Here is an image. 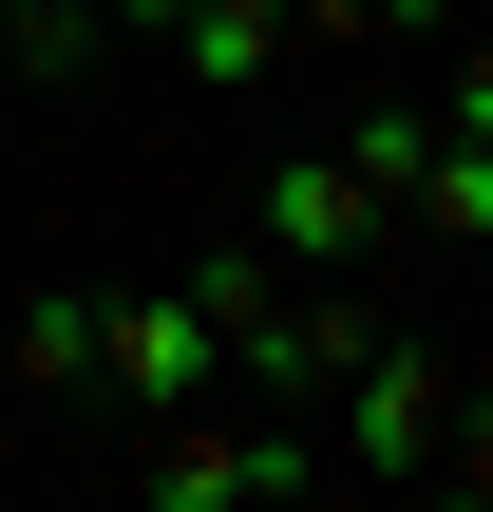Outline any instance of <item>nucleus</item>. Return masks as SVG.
Here are the masks:
<instances>
[{
  "label": "nucleus",
  "mask_w": 493,
  "mask_h": 512,
  "mask_svg": "<svg viewBox=\"0 0 493 512\" xmlns=\"http://www.w3.org/2000/svg\"><path fill=\"white\" fill-rule=\"evenodd\" d=\"M190 323H209V380L304 399V418H323V380L380 342V323L342 304V266H285V247H209V266H190Z\"/></svg>",
  "instance_id": "nucleus-1"
},
{
  "label": "nucleus",
  "mask_w": 493,
  "mask_h": 512,
  "mask_svg": "<svg viewBox=\"0 0 493 512\" xmlns=\"http://www.w3.org/2000/svg\"><path fill=\"white\" fill-rule=\"evenodd\" d=\"M475 437H493V399L437 342H361V361L323 380V475H418V494L456 475V494H475Z\"/></svg>",
  "instance_id": "nucleus-2"
},
{
  "label": "nucleus",
  "mask_w": 493,
  "mask_h": 512,
  "mask_svg": "<svg viewBox=\"0 0 493 512\" xmlns=\"http://www.w3.org/2000/svg\"><path fill=\"white\" fill-rule=\"evenodd\" d=\"M133 475H152V512H304L323 494V418H304V399H247V418L171 399Z\"/></svg>",
  "instance_id": "nucleus-3"
},
{
  "label": "nucleus",
  "mask_w": 493,
  "mask_h": 512,
  "mask_svg": "<svg viewBox=\"0 0 493 512\" xmlns=\"http://www.w3.org/2000/svg\"><path fill=\"white\" fill-rule=\"evenodd\" d=\"M95 380H114L133 418L209 399V323H190V285H95Z\"/></svg>",
  "instance_id": "nucleus-4"
},
{
  "label": "nucleus",
  "mask_w": 493,
  "mask_h": 512,
  "mask_svg": "<svg viewBox=\"0 0 493 512\" xmlns=\"http://www.w3.org/2000/svg\"><path fill=\"white\" fill-rule=\"evenodd\" d=\"M247 247H285V266H361V247H380V190H361L342 152H285L266 209H247Z\"/></svg>",
  "instance_id": "nucleus-5"
},
{
  "label": "nucleus",
  "mask_w": 493,
  "mask_h": 512,
  "mask_svg": "<svg viewBox=\"0 0 493 512\" xmlns=\"http://www.w3.org/2000/svg\"><path fill=\"white\" fill-rule=\"evenodd\" d=\"M152 57H171L190 95H266V76L304 57V19H285V0H190V19H171Z\"/></svg>",
  "instance_id": "nucleus-6"
},
{
  "label": "nucleus",
  "mask_w": 493,
  "mask_h": 512,
  "mask_svg": "<svg viewBox=\"0 0 493 512\" xmlns=\"http://www.w3.org/2000/svg\"><path fill=\"white\" fill-rule=\"evenodd\" d=\"M0 361H19V399H95V285H38L0 323Z\"/></svg>",
  "instance_id": "nucleus-7"
},
{
  "label": "nucleus",
  "mask_w": 493,
  "mask_h": 512,
  "mask_svg": "<svg viewBox=\"0 0 493 512\" xmlns=\"http://www.w3.org/2000/svg\"><path fill=\"white\" fill-rule=\"evenodd\" d=\"M323 152H342V171L380 190V228H399V190H418V152H437V95H380V114H361V133H323Z\"/></svg>",
  "instance_id": "nucleus-8"
},
{
  "label": "nucleus",
  "mask_w": 493,
  "mask_h": 512,
  "mask_svg": "<svg viewBox=\"0 0 493 512\" xmlns=\"http://www.w3.org/2000/svg\"><path fill=\"white\" fill-rule=\"evenodd\" d=\"M95 38H114L95 0H0V76H76Z\"/></svg>",
  "instance_id": "nucleus-9"
},
{
  "label": "nucleus",
  "mask_w": 493,
  "mask_h": 512,
  "mask_svg": "<svg viewBox=\"0 0 493 512\" xmlns=\"http://www.w3.org/2000/svg\"><path fill=\"white\" fill-rule=\"evenodd\" d=\"M304 38H456V0H285Z\"/></svg>",
  "instance_id": "nucleus-10"
},
{
  "label": "nucleus",
  "mask_w": 493,
  "mask_h": 512,
  "mask_svg": "<svg viewBox=\"0 0 493 512\" xmlns=\"http://www.w3.org/2000/svg\"><path fill=\"white\" fill-rule=\"evenodd\" d=\"M95 19H114V38H171V19H190V0H95Z\"/></svg>",
  "instance_id": "nucleus-11"
}]
</instances>
